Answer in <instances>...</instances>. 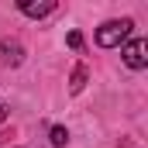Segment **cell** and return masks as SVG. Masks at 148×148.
I'll return each instance as SVG.
<instances>
[{
    "label": "cell",
    "mask_w": 148,
    "mask_h": 148,
    "mask_svg": "<svg viewBox=\"0 0 148 148\" xmlns=\"http://www.w3.org/2000/svg\"><path fill=\"white\" fill-rule=\"evenodd\" d=\"M124 66H131V69H145L148 66V41L145 38H134L131 45H124Z\"/></svg>",
    "instance_id": "2"
},
{
    "label": "cell",
    "mask_w": 148,
    "mask_h": 148,
    "mask_svg": "<svg viewBox=\"0 0 148 148\" xmlns=\"http://www.w3.org/2000/svg\"><path fill=\"white\" fill-rule=\"evenodd\" d=\"M21 10H24L28 17H48V14L55 10V3H52V0H45V3H31V0H21Z\"/></svg>",
    "instance_id": "4"
},
{
    "label": "cell",
    "mask_w": 148,
    "mask_h": 148,
    "mask_svg": "<svg viewBox=\"0 0 148 148\" xmlns=\"http://www.w3.org/2000/svg\"><path fill=\"white\" fill-rule=\"evenodd\" d=\"M0 62L3 66H21L24 62V48L17 41H0Z\"/></svg>",
    "instance_id": "3"
},
{
    "label": "cell",
    "mask_w": 148,
    "mask_h": 148,
    "mask_svg": "<svg viewBox=\"0 0 148 148\" xmlns=\"http://www.w3.org/2000/svg\"><path fill=\"white\" fill-rule=\"evenodd\" d=\"M86 86V66H76V73H73V83H69V90L73 93H79Z\"/></svg>",
    "instance_id": "5"
},
{
    "label": "cell",
    "mask_w": 148,
    "mask_h": 148,
    "mask_svg": "<svg viewBox=\"0 0 148 148\" xmlns=\"http://www.w3.org/2000/svg\"><path fill=\"white\" fill-rule=\"evenodd\" d=\"M69 48H83V35L79 31H69Z\"/></svg>",
    "instance_id": "7"
},
{
    "label": "cell",
    "mask_w": 148,
    "mask_h": 148,
    "mask_svg": "<svg viewBox=\"0 0 148 148\" xmlns=\"http://www.w3.org/2000/svg\"><path fill=\"white\" fill-rule=\"evenodd\" d=\"M48 138H52V145H55V148H62V145H66V141H69V131H66V127H59V124H55V127H52V131H48Z\"/></svg>",
    "instance_id": "6"
},
{
    "label": "cell",
    "mask_w": 148,
    "mask_h": 148,
    "mask_svg": "<svg viewBox=\"0 0 148 148\" xmlns=\"http://www.w3.org/2000/svg\"><path fill=\"white\" fill-rule=\"evenodd\" d=\"M131 28H134V21H131V17L107 21V24H100V31H97V45H100V48H117L124 38L131 35Z\"/></svg>",
    "instance_id": "1"
},
{
    "label": "cell",
    "mask_w": 148,
    "mask_h": 148,
    "mask_svg": "<svg viewBox=\"0 0 148 148\" xmlns=\"http://www.w3.org/2000/svg\"><path fill=\"white\" fill-rule=\"evenodd\" d=\"M3 121H7V107L0 103V124H3Z\"/></svg>",
    "instance_id": "8"
}]
</instances>
